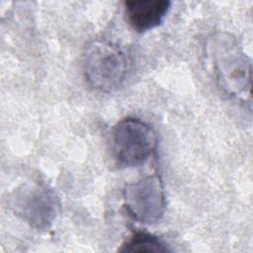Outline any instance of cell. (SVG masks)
<instances>
[{"instance_id": "52a82bcc", "label": "cell", "mask_w": 253, "mask_h": 253, "mask_svg": "<svg viewBox=\"0 0 253 253\" xmlns=\"http://www.w3.org/2000/svg\"><path fill=\"white\" fill-rule=\"evenodd\" d=\"M169 248L157 236L146 232H136L121 247L120 252H167Z\"/></svg>"}, {"instance_id": "7a4b0ae2", "label": "cell", "mask_w": 253, "mask_h": 253, "mask_svg": "<svg viewBox=\"0 0 253 253\" xmlns=\"http://www.w3.org/2000/svg\"><path fill=\"white\" fill-rule=\"evenodd\" d=\"M126 58L123 50L108 42H94L86 49L83 69L86 81L96 91L112 92L125 80Z\"/></svg>"}, {"instance_id": "277c9868", "label": "cell", "mask_w": 253, "mask_h": 253, "mask_svg": "<svg viewBox=\"0 0 253 253\" xmlns=\"http://www.w3.org/2000/svg\"><path fill=\"white\" fill-rule=\"evenodd\" d=\"M124 205L128 214L136 221L145 224L159 222L166 208L160 177L149 175L127 184L124 189Z\"/></svg>"}, {"instance_id": "6da1fadb", "label": "cell", "mask_w": 253, "mask_h": 253, "mask_svg": "<svg viewBox=\"0 0 253 253\" xmlns=\"http://www.w3.org/2000/svg\"><path fill=\"white\" fill-rule=\"evenodd\" d=\"M208 53L220 88L229 96L250 98L251 61L229 34L217 33L208 42Z\"/></svg>"}, {"instance_id": "5b68a950", "label": "cell", "mask_w": 253, "mask_h": 253, "mask_svg": "<svg viewBox=\"0 0 253 253\" xmlns=\"http://www.w3.org/2000/svg\"><path fill=\"white\" fill-rule=\"evenodd\" d=\"M9 205L18 216L38 229L48 227L53 222L58 210L54 194L37 184L24 185L17 189L12 194Z\"/></svg>"}, {"instance_id": "3957f363", "label": "cell", "mask_w": 253, "mask_h": 253, "mask_svg": "<svg viewBox=\"0 0 253 253\" xmlns=\"http://www.w3.org/2000/svg\"><path fill=\"white\" fill-rule=\"evenodd\" d=\"M157 138L153 128L136 118L120 121L113 130V148L118 162L126 167L138 166L154 152Z\"/></svg>"}, {"instance_id": "8992f818", "label": "cell", "mask_w": 253, "mask_h": 253, "mask_svg": "<svg viewBox=\"0 0 253 253\" xmlns=\"http://www.w3.org/2000/svg\"><path fill=\"white\" fill-rule=\"evenodd\" d=\"M170 7L168 0H132L125 2V14L134 31L144 33L161 25Z\"/></svg>"}]
</instances>
